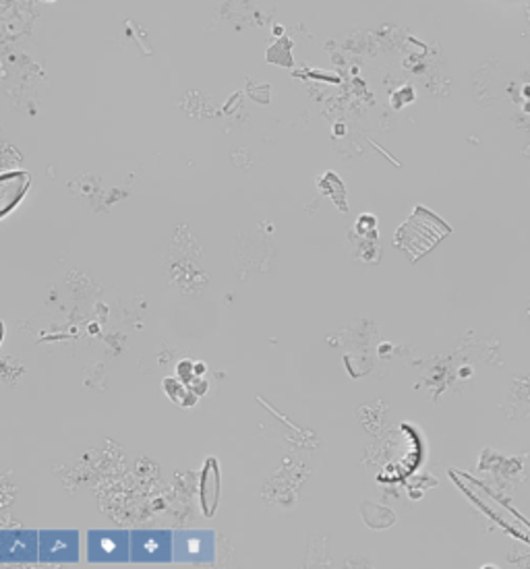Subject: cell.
Returning a JSON list of instances; mask_svg holds the SVG:
<instances>
[{"instance_id":"6da1fadb","label":"cell","mask_w":530,"mask_h":569,"mask_svg":"<svg viewBox=\"0 0 530 569\" xmlns=\"http://www.w3.org/2000/svg\"><path fill=\"white\" fill-rule=\"evenodd\" d=\"M131 532L127 530H91L88 532V561L90 563H127Z\"/></svg>"},{"instance_id":"7a4b0ae2","label":"cell","mask_w":530,"mask_h":569,"mask_svg":"<svg viewBox=\"0 0 530 569\" xmlns=\"http://www.w3.org/2000/svg\"><path fill=\"white\" fill-rule=\"evenodd\" d=\"M38 561L50 566L79 561L77 530H42L38 532Z\"/></svg>"},{"instance_id":"3957f363","label":"cell","mask_w":530,"mask_h":569,"mask_svg":"<svg viewBox=\"0 0 530 569\" xmlns=\"http://www.w3.org/2000/svg\"><path fill=\"white\" fill-rule=\"evenodd\" d=\"M129 555L133 563H168L172 559V535L168 530H133Z\"/></svg>"},{"instance_id":"8992f818","label":"cell","mask_w":530,"mask_h":569,"mask_svg":"<svg viewBox=\"0 0 530 569\" xmlns=\"http://www.w3.org/2000/svg\"><path fill=\"white\" fill-rule=\"evenodd\" d=\"M30 189V174L28 172H7L0 174V218L16 208Z\"/></svg>"},{"instance_id":"5b68a950","label":"cell","mask_w":530,"mask_h":569,"mask_svg":"<svg viewBox=\"0 0 530 569\" xmlns=\"http://www.w3.org/2000/svg\"><path fill=\"white\" fill-rule=\"evenodd\" d=\"M210 549H212V535H198V532L172 535V559L177 561L210 559L212 557Z\"/></svg>"},{"instance_id":"52a82bcc","label":"cell","mask_w":530,"mask_h":569,"mask_svg":"<svg viewBox=\"0 0 530 569\" xmlns=\"http://www.w3.org/2000/svg\"><path fill=\"white\" fill-rule=\"evenodd\" d=\"M201 501H203V510L206 516H212L218 503V468L216 462L210 460L206 470H203V480H201Z\"/></svg>"},{"instance_id":"277c9868","label":"cell","mask_w":530,"mask_h":569,"mask_svg":"<svg viewBox=\"0 0 530 569\" xmlns=\"http://www.w3.org/2000/svg\"><path fill=\"white\" fill-rule=\"evenodd\" d=\"M0 563H38V532L0 530Z\"/></svg>"}]
</instances>
